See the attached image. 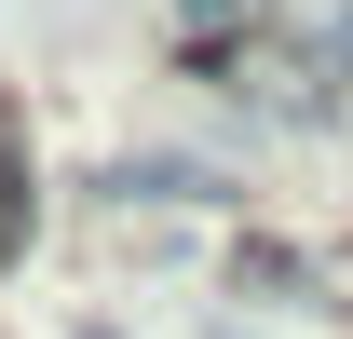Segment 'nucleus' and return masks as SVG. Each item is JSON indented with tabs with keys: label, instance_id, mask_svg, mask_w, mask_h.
I'll return each instance as SVG.
<instances>
[{
	"label": "nucleus",
	"instance_id": "f257e3e1",
	"mask_svg": "<svg viewBox=\"0 0 353 339\" xmlns=\"http://www.w3.org/2000/svg\"><path fill=\"white\" fill-rule=\"evenodd\" d=\"M231 285H259V298H312V258H299V245H245V258H231Z\"/></svg>",
	"mask_w": 353,
	"mask_h": 339
},
{
	"label": "nucleus",
	"instance_id": "f03ea898",
	"mask_svg": "<svg viewBox=\"0 0 353 339\" xmlns=\"http://www.w3.org/2000/svg\"><path fill=\"white\" fill-rule=\"evenodd\" d=\"M123 190H150V204H204L218 176H204V163H176V150H150V163H123Z\"/></svg>",
	"mask_w": 353,
	"mask_h": 339
},
{
	"label": "nucleus",
	"instance_id": "7ed1b4c3",
	"mask_svg": "<svg viewBox=\"0 0 353 339\" xmlns=\"http://www.w3.org/2000/svg\"><path fill=\"white\" fill-rule=\"evenodd\" d=\"M28 245V190H14V150H0V258Z\"/></svg>",
	"mask_w": 353,
	"mask_h": 339
},
{
	"label": "nucleus",
	"instance_id": "20e7f679",
	"mask_svg": "<svg viewBox=\"0 0 353 339\" xmlns=\"http://www.w3.org/2000/svg\"><path fill=\"white\" fill-rule=\"evenodd\" d=\"M176 14H190V28H231V14H259V0H176Z\"/></svg>",
	"mask_w": 353,
	"mask_h": 339
},
{
	"label": "nucleus",
	"instance_id": "39448f33",
	"mask_svg": "<svg viewBox=\"0 0 353 339\" xmlns=\"http://www.w3.org/2000/svg\"><path fill=\"white\" fill-rule=\"evenodd\" d=\"M340 68H353V14H340Z\"/></svg>",
	"mask_w": 353,
	"mask_h": 339
}]
</instances>
